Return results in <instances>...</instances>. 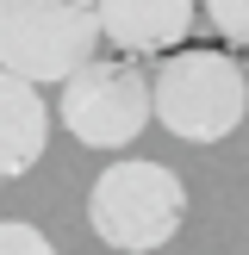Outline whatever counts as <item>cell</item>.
<instances>
[{
  "instance_id": "cell-1",
  "label": "cell",
  "mask_w": 249,
  "mask_h": 255,
  "mask_svg": "<svg viewBox=\"0 0 249 255\" xmlns=\"http://www.w3.org/2000/svg\"><path fill=\"white\" fill-rule=\"evenodd\" d=\"M181 218H187V187L162 162H112V168H100L94 193H87V224L119 255L162 249L181 231Z\"/></svg>"
},
{
  "instance_id": "cell-2",
  "label": "cell",
  "mask_w": 249,
  "mask_h": 255,
  "mask_svg": "<svg viewBox=\"0 0 249 255\" xmlns=\"http://www.w3.org/2000/svg\"><path fill=\"white\" fill-rule=\"evenodd\" d=\"M249 112V75L224 50H174L156 69V119L181 143H218Z\"/></svg>"
},
{
  "instance_id": "cell-3",
  "label": "cell",
  "mask_w": 249,
  "mask_h": 255,
  "mask_svg": "<svg viewBox=\"0 0 249 255\" xmlns=\"http://www.w3.org/2000/svg\"><path fill=\"white\" fill-rule=\"evenodd\" d=\"M100 44V0H0V69L25 81H69Z\"/></svg>"
},
{
  "instance_id": "cell-4",
  "label": "cell",
  "mask_w": 249,
  "mask_h": 255,
  "mask_svg": "<svg viewBox=\"0 0 249 255\" xmlns=\"http://www.w3.org/2000/svg\"><path fill=\"white\" fill-rule=\"evenodd\" d=\"M156 119V81L137 56H94L62 81V125L87 149H124Z\"/></svg>"
},
{
  "instance_id": "cell-5",
  "label": "cell",
  "mask_w": 249,
  "mask_h": 255,
  "mask_svg": "<svg viewBox=\"0 0 249 255\" xmlns=\"http://www.w3.org/2000/svg\"><path fill=\"white\" fill-rule=\"evenodd\" d=\"M193 12L199 0H100V37H112L119 56H162L181 50Z\"/></svg>"
},
{
  "instance_id": "cell-6",
  "label": "cell",
  "mask_w": 249,
  "mask_h": 255,
  "mask_svg": "<svg viewBox=\"0 0 249 255\" xmlns=\"http://www.w3.org/2000/svg\"><path fill=\"white\" fill-rule=\"evenodd\" d=\"M44 143H50V106L37 94V81L0 69V181L31 174Z\"/></svg>"
},
{
  "instance_id": "cell-7",
  "label": "cell",
  "mask_w": 249,
  "mask_h": 255,
  "mask_svg": "<svg viewBox=\"0 0 249 255\" xmlns=\"http://www.w3.org/2000/svg\"><path fill=\"white\" fill-rule=\"evenodd\" d=\"M206 6V25L224 37V44L249 50V0H199Z\"/></svg>"
},
{
  "instance_id": "cell-8",
  "label": "cell",
  "mask_w": 249,
  "mask_h": 255,
  "mask_svg": "<svg viewBox=\"0 0 249 255\" xmlns=\"http://www.w3.org/2000/svg\"><path fill=\"white\" fill-rule=\"evenodd\" d=\"M0 255H56V243H50L37 224H19V218H0Z\"/></svg>"
}]
</instances>
